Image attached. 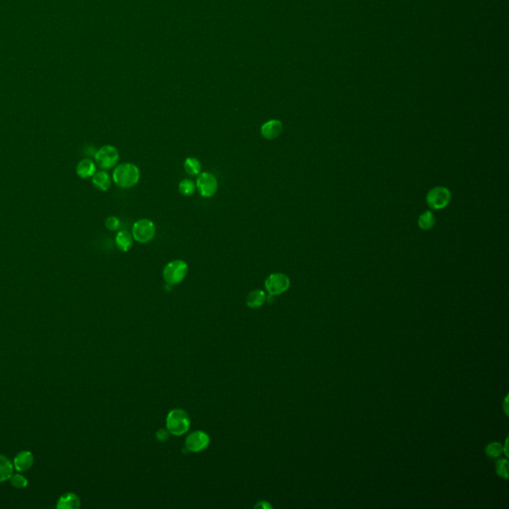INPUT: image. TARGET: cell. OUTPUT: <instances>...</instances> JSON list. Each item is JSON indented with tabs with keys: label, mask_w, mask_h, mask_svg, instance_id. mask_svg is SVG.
<instances>
[{
	"label": "cell",
	"mask_w": 509,
	"mask_h": 509,
	"mask_svg": "<svg viewBox=\"0 0 509 509\" xmlns=\"http://www.w3.org/2000/svg\"><path fill=\"white\" fill-rule=\"evenodd\" d=\"M113 182L121 188H131L137 185L141 179L140 168L131 162H124L115 167L112 173Z\"/></svg>",
	"instance_id": "obj_1"
},
{
	"label": "cell",
	"mask_w": 509,
	"mask_h": 509,
	"mask_svg": "<svg viewBox=\"0 0 509 509\" xmlns=\"http://www.w3.org/2000/svg\"><path fill=\"white\" fill-rule=\"evenodd\" d=\"M166 427L169 433L174 436L185 434L190 427L188 414L182 409H174L169 412L166 418Z\"/></svg>",
	"instance_id": "obj_2"
},
{
	"label": "cell",
	"mask_w": 509,
	"mask_h": 509,
	"mask_svg": "<svg viewBox=\"0 0 509 509\" xmlns=\"http://www.w3.org/2000/svg\"><path fill=\"white\" fill-rule=\"evenodd\" d=\"M188 274V265L182 260L169 262L163 269V279L166 284L175 286L180 284Z\"/></svg>",
	"instance_id": "obj_3"
},
{
	"label": "cell",
	"mask_w": 509,
	"mask_h": 509,
	"mask_svg": "<svg viewBox=\"0 0 509 509\" xmlns=\"http://www.w3.org/2000/svg\"><path fill=\"white\" fill-rule=\"evenodd\" d=\"M155 233V225L150 219H141L137 221L134 224L132 231L134 239L141 244L150 243L154 238Z\"/></svg>",
	"instance_id": "obj_4"
},
{
	"label": "cell",
	"mask_w": 509,
	"mask_h": 509,
	"mask_svg": "<svg viewBox=\"0 0 509 509\" xmlns=\"http://www.w3.org/2000/svg\"><path fill=\"white\" fill-rule=\"evenodd\" d=\"M290 286H291L290 278L282 273L271 274L265 282L266 290L272 297L286 293L290 289Z\"/></svg>",
	"instance_id": "obj_5"
},
{
	"label": "cell",
	"mask_w": 509,
	"mask_h": 509,
	"mask_svg": "<svg viewBox=\"0 0 509 509\" xmlns=\"http://www.w3.org/2000/svg\"><path fill=\"white\" fill-rule=\"evenodd\" d=\"M426 200L431 209L441 210L450 204L452 200V194L448 188L444 186H438L429 191Z\"/></svg>",
	"instance_id": "obj_6"
},
{
	"label": "cell",
	"mask_w": 509,
	"mask_h": 509,
	"mask_svg": "<svg viewBox=\"0 0 509 509\" xmlns=\"http://www.w3.org/2000/svg\"><path fill=\"white\" fill-rule=\"evenodd\" d=\"M196 188L204 198L213 197L219 188L217 178L210 172H202L196 180Z\"/></svg>",
	"instance_id": "obj_7"
},
{
	"label": "cell",
	"mask_w": 509,
	"mask_h": 509,
	"mask_svg": "<svg viewBox=\"0 0 509 509\" xmlns=\"http://www.w3.org/2000/svg\"><path fill=\"white\" fill-rule=\"evenodd\" d=\"M98 165L102 169H110L116 165L119 159L118 151L113 146H103L95 154Z\"/></svg>",
	"instance_id": "obj_8"
},
{
	"label": "cell",
	"mask_w": 509,
	"mask_h": 509,
	"mask_svg": "<svg viewBox=\"0 0 509 509\" xmlns=\"http://www.w3.org/2000/svg\"><path fill=\"white\" fill-rule=\"evenodd\" d=\"M210 444L209 436L202 431L191 433L185 440V447L189 452L199 453L207 449Z\"/></svg>",
	"instance_id": "obj_9"
},
{
	"label": "cell",
	"mask_w": 509,
	"mask_h": 509,
	"mask_svg": "<svg viewBox=\"0 0 509 509\" xmlns=\"http://www.w3.org/2000/svg\"><path fill=\"white\" fill-rule=\"evenodd\" d=\"M284 126L281 120L279 119H271L266 121L261 128V135L264 139L268 141H273L281 136L283 133Z\"/></svg>",
	"instance_id": "obj_10"
},
{
	"label": "cell",
	"mask_w": 509,
	"mask_h": 509,
	"mask_svg": "<svg viewBox=\"0 0 509 509\" xmlns=\"http://www.w3.org/2000/svg\"><path fill=\"white\" fill-rule=\"evenodd\" d=\"M76 171H77V174L81 178H84V179L90 178V177H93V175L96 172V165H95L94 161L91 160L90 158H85L78 163Z\"/></svg>",
	"instance_id": "obj_11"
},
{
	"label": "cell",
	"mask_w": 509,
	"mask_h": 509,
	"mask_svg": "<svg viewBox=\"0 0 509 509\" xmlns=\"http://www.w3.org/2000/svg\"><path fill=\"white\" fill-rule=\"evenodd\" d=\"M33 461V455L28 451H24L18 454L14 458V467L19 471H25L32 466Z\"/></svg>",
	"instance_id": "obj_12"
},
{
	"label": "cell",
	"mask_w": 509,
	"mask_h": 509,
	"mask_svg": "<svg viewBox=\"0 0 509 509\" xmlns=\"http://www.w3.org/2000/svg\"><path fill=\"white\" fill-rule=\"evenodd\" d=\"M115 244L121 252H128L134 245V237L126 230L119 231L115 237Z\"/></svg>",
	"instance_id": "obj_13"
},
{
	"label": "cell",
	"mask_w": 509,
	"mask_h": 509,
	"mask_svg": "<svg viewBox=\"0 0 509 509\" xmlns=\"http://www.w3.org/2000/svg\"><path fill=\"white\" fill-rule=\"evenodd\" d=\"M81 502L78 495L72 492H67L62 495L57 503V508L77 509L80 507Z\"/></svg>",
	"instance_id": "obj_14"
},
{
	"label": "cell",
	"mask_w": 509,
	"mask_h": 509,
	"mask_svg": "<svg viewBox=\"0 0 509 509\" xmlns=\"http://www.w3.org/2000/svg\"><path fill=\"white\" fill-rule=\"evenodd\" d=\"M92 181H93V184L95 185V187H97L98 189H100L102 191L108 190V188L110 187V183H111L108 173H106L103 170L96 171L95 174L93 175Z\"/></svg>",
	"instance_id": "obj_15"
},
{
	"label": "cell",
	"mask_w": 509,
	"mask_h": 509,
	"mask_svg": "<svg viewBox=\"0 0 509 509\" xmlns=\"http://www.w3.org/2000/svg\"><path fill=\"white\" fill-rule=\"evenodd\" d=\"M267 301V296L264 291L254 290L247 297V305L251 308H258L263 306Z\"/></svg>",
	"instance_id": "obj_16"
},
{
	"label": "cell",
	"mask_w": 509,
	"mask_h": 509,
	"mask_svg": "<svg viewBox=\"0 0 509 509\" xmlns=\"http://www.w3.org/2000/svg\"><path fill=\"white\" fill-rule=\"evenodd\" d=\"M418 224H419V227L424 231H428V230L433 229L436 224V217H435L434 213L431 211H427V212L423 213L419 217Z\"/></svg>",
	"instance_id": "obj_17"
},
{
	"label": "cell",
	"mask_w": 509,
	"mask_h": 509,
	"mask_svg": "<svg viewBox=\"0 0 509 509\" xmlns=\"http://www.w3.org/2000/svg\"><path fill=\"white\" fill-rule=\"evenodd\" d=\"M13 473V464L5 456L0 455V482L7 480Z\"/></svg>",
	"instance_id": "obj_18"
},
{
	"label": "cell",
	"mask_w": 509,
	"mask_h": 509,
	"mask_svg": "<svg viewBox=\"0 0 509 509\" xmlns=\"http://www.w3.org/2000/svg\"><path fill=\"white\" fill-rule=\"evenodd\" d=\"M184 169L185 171L192 176H196L201 173V163L195 157H188L184 161Z\"/></svg>",
	"instance_id": "obj_19"
},
{
	"label": "cell",
	"mask_w": 509,
	"mask_h": 509,
	"mask_svg": "<svg viewBox=\"0 0 509 509\" xmlns=\"http://www.w3.org/2000/svg\"><path fill=\"white\" fill-rule=\"evenodd\" d=\"M179 192L184 196H191L195 193L196 190V184L190 180V179H183L180 181L178 186Z\"/></svg>",
	"instance_id": "obj_20"
},
{
	"label": "cell",
	"mask_w": 509,
	"mask_h": 509,
	"mask_svg": "<svg viewBox=\"0 0 509 509\" xmlns=\"http://www.w3.org/2000/svg\"><path fill=\"white\" fill-rule=\"evenodd\" d=\"M502 452H503L502 445H500L499 443H496V442L488 444L485 448V454L489 458H497L502 454Z\"/></svg>",
	"instance_id": "obj_21"
},
{
	"label": "cell",
	"mask_w": 509,
	"mask_h": 509,
	"mask_svg": "<svg viewBox=\"0 0 509 509\" xmlns=\"http://www.w3.org/2000/svg\"><path fill=\"white\" fill-rule=\"evenodd\" d=\"M10 481L11 484L16 488H24L28 484V480L21 474H12Z\"/></svg>",
	"instance_id": "obj_22"
},
{
	"label": "cell",
	"mask_w": 509,
	"mask_h": 509,
	"mask_svg": "<svg viewBox=\"0 0 509 509\" xmlns=\"http://www.w3.org/2000/svg\"><path fill=\"white\" fill-rule=\"evenodd\" d=\"M507 467H508V461L505 458L498 460L496 463V472L498 473L499 476H501L505 479L508 477Z\"/></svg>",
	"instance_id": "obj_23"
},
{
	"label": "cell",
	"mask_w": 509,
	"mask_h": 509,
	"mask_svg": "<svg viewBox=\"0 0 509 509\" xmlns=\"http://www.w3.org/2000/svg\"><path fill=\"white\" fill-rule=\"evenodd\" d=\"M104 225H105L106 229H108L109 231H115L120 227V221L117 217L110 216L105 220Z\"/></svg>",
	"instance_id": "obj_24"
},
{
	"label": "cell",
	"mask_w": 509,
	"mask_h": 509,
	"mask_svg": "<svg viewBox=\"0 0 509 509\" xmlns=\"http://www.w3.org/2000/svg\"><path fill=\"white\" fill-rule=\"evenodd\" d=\"M156 438L160 442H165V441L168 440V432L165 431V430H163V429H160L156 433Z\"/></svg>",
	"instance_id": "obj_25"
},
{
	"label": "cell",
	"mask_w": 509,
	"mask_h": 509,
	"mask_svg": "<svg viewBox=\"0 0 509 509\" xmlns=\"http://www.w3.org/2000/svg\"><path fill=\"white\" fill-rule=\"evenodd\" d=\"M254 507H256V508H258V507H259V508L265 509L272 508V505H270V504H269V503H267L266 501H261V502H260V503H258Z\"/></svg>",
	"instance_id": "obj_26"
},
{
	"label": "cell",
	"mask_w": 509,
	"mask_h": 509,
	"mask_svg": "<svg viewBox=\"0 0 509 509\" xmlns=\"http://www.w3.org/2000/svg\"><path fill=\"white\" fill-rule=\"evenodd\" d=\"M507 401H508V396H506V398H505V401H504V406H503V408H504V411H505V413H506V415H508V409H507Z\"/></svg>",
	"instance_id": "obj_27"
},
{
	"label": "cell",
	"mask_w": 509,
	"mask_h": 509,
	"mask_svg": "<svg viewBox=\"0 0 509 509\" xmlns=\"http://www.w3.org/2000/svg\"><path fill=\"white\" fill-rule=\"evenodd\" d=\"M504 453L506 456H508V451H507V440L505 441V445H504Z\"/></svg>",
	"instance_id": "obj_28"
}]
</instances>
